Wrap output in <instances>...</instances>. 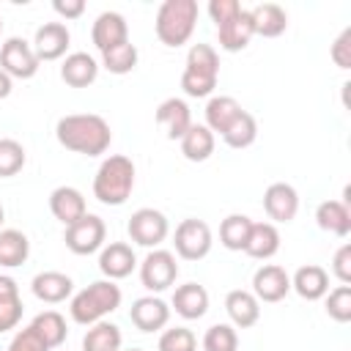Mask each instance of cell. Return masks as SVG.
Here are the masks:
<instances>
[{"label": "cell", "mask_w": 351, "mask_h": 351, "mask_svg": "<svg viewBox=\"0 0 351 351\" xmlns=\"http://www.w3.org/2000/svg\"><path fill=\"white\" fill-rule=\"evenodd\" d=\"M5 351H49L41 340H38V335L27 326V329H22V332H16L14 337H11V343H8V348Z\"/></svg>", "instance_id": "cell-42"}, {"label": "cell", "mask_w": 351, "mask_h": 351, "mask_svg": "<svg viewBox=\"0 0 351 351\" xmlns=\"http://www.w3.org/2000/svg\"><path fill=\"white\" fill-rule=\"evenodd\" d=\"M219 77V55L211 44H192L186 52V69L181 74V88L192 99L211 96Z\"/></svg>", "instance_id": "cell-5"}, {"label": "cell", "mask_w": 351, "mask_h": 351, "mask_svg": "<svg viewBox=\"0 0 351 351\" xmlns=\"http://www.w3.org/2000/svg\"><path fill=\"white\" fill-rule=\"evenodd\" d=\"M11 88H14V85H11V77L0 69V99H5V96L11 93Z\"/></svg>", "instance_id": "cell-46"}, {"label": "cell", "mask_w": 351, "mask_h": 351, "mask_svg": "<svg viewBox=\"0 0 351 351\" xmlns=\"http://www.w3.org/2000/svg\"><path fill=\"white\" fill-rule=\"evenodd\" d=\"M134 189V165L123 154L107 156L93 176V197L104 206H123Z\"/></svg>", "instance_id": "cell-2"}, {"label": "cell", "mask_w": 351, "mask_h": 351, "mask_svg": "<svg viewBox=\"0 0 351 351\" xmlns=\"http://www.w3.org/2000/svg\"><path fill=\"white\" fill-rule=\"evenodd\" d=\"M173 247L176 255L184 261H200L211 252V228L203 219H181L176 233H173Z\"/></svg>", "instance_id": "cell-6"}, {"label": "cell", "mask_w": 351, "mask_h": 351, "mask_svg": "<svg viewBox=\"0 0 351 351\" xmlns=\"http://www.w3.org/2000/svg\"><path fill=\"white\" fill-rule=\"evenodd\" d=\"M173 307L181 318L186 321H197L208 313V291L197 282H184L176 288L173 293Z\"/></svg>", "instance_id": "cell-23"}, {"label": "cell", "mask_w": 351, "mask_h": 351, "mask_svg": "<svg viewBox=\"0 0 351 351\" xmlns=\"http://www.w3.org/2000/svg\"><path fill=\"white\" fill-rule=\"evenodd\" d=\"M203 351H239V335L230 324H214L203 335Z\"/></svg>", "instance_id": "cell-38"}, {"label": "cell", "mask_w": 351, "mask_h": 351, "mask_svg": "<svg viewBox=\"0 0 351 351\" xmlns=\"http://www.w3.org/2000/svg\"><path fill=\"white\" fill-rule=\"evenodd\" d=\"M291 288L307 299V302H318L329 293V274L324 266L318 263H307V266H299L296 274L291 277Z\"/></svg>", "instance_id": "cell-19"}, {"label": "cell", "mask_w": 351, "mask_h": 351, "mask_svg": "<svg viewBox=\"0 0 351 351\" xmlns=\"http://www.w3.org/2000/svg\"><path fill=\"white\" fill-rule=\"evenodd\" d=\"M121 296L123 293L115 285V280H96L71 296V304H69L71 321H77L82 326L99 324V321H104V315H110L121 307Z\"/></svg>", "instance_id": "cell-3"}, {"label": "cell", "mask_w": 351, "mask_h": 351, "mask_svg": "<svg viewBox=\"0 0 351 351\" xmlns=\"http://www.w3.org/2000/svg\"><path fill=\"white\" fill-rule=\"evenodd\" d=\"M332 60L340 69H351V27H346L332 44Z\"/></svg>", "instance_id": "cell-43"}, {"label": "cell", "mask_w": 351, "mask_h": 351, "mask_svg": "<svg viewBox=\"0 0 351 351\" xmlns=\"http://www.w3.org/2000/svg\"><path fill=\"white\" fill-rule=\"evenodd\" d=\"M101 66L110 74H129L137 66V47L132 41H126L121 47H112V49L101 52Z\"/></svg>", "instance_id": "cell-36"}, {"label": "cell", "mask_w": 351, "mask_h": 351, "mask_svg": "<svg viewBox=\"0 0 351 351\" xmlns=\"http://www.w3.org/2000/svg\"><path fill=\"white\" fill-rule=\"evenodd\" d=\"M326 315L337 324L351 321V285H337L326 296Z\"/></svg>", "instance_id": "cell-40"}, {"label": "cell", "mask_w": 351, "mask_h": 351, "mask_svg": "<svg viewBox=\"0 0 351 351\" xmlns=\"http://www.w3.org/2000/svg\"><path fill=\"white\" fill-rule=\"evenodd\" d=\"M69 41H71V33L63 22H47L33 36V52L38 60H58L66 55Z\"/></svg>", "instance_id": "cell-15"}, {"label": "cell", "mask_w": 351, "mask_h": 351, "mask_svg": "<svg viewBox=\"0 0 351 351\" xmlns=\"http://www.w3.org/2000/svg\"><path fill=\"white\" fill-rule=\"evenodd\" d=\"M121 348V329L110 321L90 324L82 337V351H118Z\"/></svg>", "instance_id": "cell-34"}, {"label": "cell", "mask_w": 351, "mask_h": 351, "mask_svg": "<svg viewBox=\"0 0 351 351\" xmlns=\"http://www.w3.org/2000/svg\"><path fill=\"white\" fill-rule=\"evenodd\" d=\"M280 250V230L274 222H252V230H250V239H247V247L244 252L255 261H269L271 255H277Z\"/></svg>", "instance_id": "cell-27"}, {"label": "cell", "mask_w": 351, "mask_h": 351, "mask_svg": "<svg viewBox=\"0 0 351 351\" xmlns=\"http://www.w3.org/2000/svg\"><path fill=\"white\" fill-rule=\"evenodd\" d=\"M3 217H5V211H3V206H0V225H3Z\"/></svg>", "instance_id": "cell-47"}, {"label": "cell", "mask_w": 351, "mask_h": 351, "mask_svg": "<svg viewBox=\"0 0 351 351\" xmlns=\"http://www.w3.org/2000/svg\"><path fill=\"white\" fill-rule=\"evenodd\" d=\"M219 137H222L225 145H230V148H250V145L255 143V137H258V121H255V115L247 112V110H241V112L236 115V121H233Z\"/></svg>", "instance_id": "cell-35"}, {"label": "cell", "mask_w": 351, "mask_h": 351, "mask_svg": "<svg viewBox=\"0 0 351 351\" xmlns=\"http://www.w3.org/2000/svg\"><path fill=\"white\" fill-rule=\"evenodd\" d=\"M55 137L66 151H74V154H82V156H99L112 143L110 123L101 115H93V112L63 115L55 126Z\"/></svg>", "instance_id": "cell-1"}, {"label": "cell", "mask_w": 351, "mask_h": 351, "mask_svg": "<svg viewBox=\"0 0 351 351\" xmlns=\"http://www.w3.org/2000/svg\"><path fill=\"white\" fill-rule=\"evenodd\" d=\"M22 296H19V285L14 277L0 274V332L14 329L22 321Z\"/></svg>", "instance_id": "cell-28"}, {"label": "cell", "mask_w": 351, "mask_h": 351, "mask_svg": "<svg viewBox=\"0 0 351 351\" xmlns=\"http://www.w3.org/2000/svg\"><path fill=\"white\" fill-rule=\"evenodd\" d=\"M27 162V154L22 148V143H16L14 137H0V178H11L16 176Z\"/></svg>", "instance_id": "cell-37"}, {"label": "cell", "mask_w": 351, "mask_h": 351, "mask_svg": "<svg viewBox=\"0 0 351 351\" xmlns=\"http://www.w3.org/2000/svg\"><path fill=\"white\" fill-rule=\"evenodd\" d=\"M250 230H252V219L247 214H228L219 225V241H222V247L241 252L247 247Z\"/></svg>", "instance_id": "cell-33"}, {"label": "cell", "mask_w": 351, "mask_h": 351, "mask_svg": "<svg viewBox=\"0 0 351 351\" xmlns=\"http://www.w3.org/2000/svg\"><path fill=\"white\" fill-rule=\"evenodd\" d=\"M252 14V27H255V36H263V38H277L285 33L288 27V14L282 5L277 3H258L255 8H250Z\"/></svg>", "instance_id": "cell-26"}, {"label": "cell", "mask_w": 351, "mask_h": 351, "mask_svg": "<svg viewBox=\"0 0 351 351\" xmlns=\"http://www.w3.org/2000/svg\"><path fill=\"white\" fill-rule=\"evenodd\" d=\"M104 239H107V225L96 214H85L77 222H71L66 228V236H63L66 247L74 255H90V252L101 250L104 247Z\"/></svg>", "instance_id": "cell-7"}, {"label": "cell", "mask_w": 351, "mask_h": 351, "mask_svg": "<svg viewBox=\"0 0 351 351\" xmlns=\"http://www.w3.org/2000/svg\"><path fill=\"white\" fill-rule=\"evenodd\" d=\"M30 291L38 302H47V304H58V302H66L74 291V282L69 274L63 271H38L30 282Z\"/></svg>", "instance_id": "cell-20"}, {"label": "cell", "mask_w": 351, "mask_h": 351, "mask_svg": "<svg viewBox=\"0 0 351 351\" xmlns=\"http://www.w3.org/2000/svg\"><path fill=\"white\" fill-rule=\"evenodd\" d=\"M38 58L33 52V44L19 38V36H11L3 47H0V69L14 80H30L36 77L38 71Z\"/></svg>", "instance_id": "cell-10"}, {"label": "cell", "mask_w": 351, "mask_h": 351, "mask_svg": "<svg viewBox=\"0 0 351 351\" xmlns=\"http://www.w3.org/2000/svg\"><path fill=\"white\" fill-rule=\"evenodd\" d=\"M129 318L140 332H159L170 321V307L159 296H140L132 302Z\"/></svg>", "instance_id": "cell-14"}, {"label": "cell", "mask_w": 351, "mask_h": 351, "mask_svg": "<svg viewBox=\"0 0 351 351\" xmlns=\"http://www.w3.org/2000/svg\"><path fill=\"white\" fill-rule=\"evenodd\" d=\"M225 310H228L233 326H239V329H250V326H255L258 318H261V302L252 296V291H241V288L228 291V296H225Z\"/></svg>", "instance_id": "cell-24"}, {"label": "cell", "mask_w": 351, "mask_h": 351, "mask_svg": "<svg viewBox=\"0 0 351 351\" xmlns=\"http://www.w3.org/2000/svg\"><path fill=\"white\" fill-rule=\"evenodd\" d=\"M0 33H3V19H0Z\"/></svg>", "instance_id": "cell-49"}, {"label": "cell", "mask_w": 351, "mask_h": 351, "mask_svg": "<svg viewBox=\"0 0 351 351\" xmlns=\"http://www.w3.org/2000/svg\"><path fill=\"white\" fill-rule=\"evenodd\" d=\"M99 77V63L93 55L88 52H71L66 55L63 66H60V80L71 88H88L90 82H96Z\"/></svg>", "instance_id": "cell-22"}, {"label": "cell", "mask_w": 351, "mask_h": 351, "mask_svg": "<svg viewBox=\"0 0 351 351\" xmlns=\"http://www.w3.org/2000/svg\"><path fill=\"white\" fill-rule=\"evenodd\" d=\"M263 211L269 214V219L274 222H291L299 211V195L291 184L285 181H274L266 186L263 192Z\"/></svg>", "instance_id": "cell-13"}, {"label": "cell", "mask_w": 351, "mask_h": 351, "mask_svg": "<svg viewBox=\"0 0 351 351\" xmlns=\"http://www.w3.org/2000/svg\"><path fill=\"white\" fill-rule=\"evenodd\" d=\"M134 266H137V255L126 241H110L99 252V269L107 280H123L134 271Z\"/></svg>", "instance_id": "cell-16"}, {"label": "cell", "mask_w": 351, "mask_h": 351, "mask_svg": "<svg viewBox=\"0 0 351 351\" xmlns=\"http://www.w3.org/2000/svg\"><path fill=\"white\" fill-rule=\"evenodd\" d=\"M126 230H129V239L134 244H140V247H159L167 239V233H170V222H167V217L162 211L145 206V208H137L129 217Z\"/></svg>", "instance_id": "cell-9"}, {"label": "cell", "mask_w": 351, "mask_h": 351, "mask_svg": "<svg viewBox=\"0 0 351 351\" xmlns=\"http://www.w3.org/2000/svg\"><path fill=\"white\" fill-rule=\"evenodd\" d=\"M90 38H93V47L99 52H107L112 47H121L129 41V25H126V16L118 14V11H101L90 27Z\"/></svg>", "instance_id": "cell-11"}, {"label": "cell", "mask_w": 351, "mask_h": 351, "mask_svg": "<svg viewBox=\"0 0 351 351\" xmlns=\"http://www.w3.org/2000/svg\"><path fill=\"white\" fill-rule=\"evenodd\" d=\"M291 291V277L282 266L266 263L252 274V296L258 302H282Z\"/></svg>", "instance_id": "cell-12"}, {"label": "cell", "mask_w": 351, "mask_h": 351, "mask_svg": "<svg viewBox=\"0 0 351 351\" xmlns=\"http://www.w3.org/2000/svg\"><path fill=\"white\" fill-rule=\"evenodd\" d=\"M156 123L165 129V134L170 140H181L189 132V126H192V112H189L184 99L173 96V99H165L156 107Z\"/></svg>", "instance_id": "cell-18"}, {"label": "cell", "mask_w": 351, "mask_h": 351, "mask_svg": "<svg viewBox=\"0 0 351 351\" xmlns=\"http://www.w3.org/2000/svg\"><path fill=\"white\" fill-rule=\"evenodd\" d=\"M178 277V263L170 250H151L140 263V282L145 291H167Z\"/></svg>", "instance_id": "cell-8"}, {"label": "cell", "mask_w": 351, "mask_h": 351, "mask_svg": "<svg viewBox=\"0 0 351 351\" xmlns=\"http://www.w3.org/2000/svg\"><path fill=\"white\" fill-rule=\"evenodd\" d=\"M252 36H255V27H252L250 8H241L236 16H230L222 25H217V38H219V47L225 52H241L250 44Z\"/></svg>", "instance_id": "cell-17"}, {"label": "cell", "mask_w": 351, "mask_h": 351, "mask_svg": "<svg viewBox=\"0 0 351 351\" xmlns=\"http://www.w3.org/2000/svg\"><path fill=\"white\" fill-rule=\"evenodd\" d=\"M244 107L233 99V96H211L208 99V104H206V126L211 129V132H225L233 121H236V115L241 112Z\"/></svg>", "instance_id": "cell-32"}, {"label": "cell", "mask_w": 351, "mask_h": 351, "mask_svg": "<svg viewBox=\"0 0 351 351\" xmlns=\"http://www.w3.org/2000/svg\"><path fill=\"white\" fill-rule=\"evenodd\" d=\"M156 351H197V337L186 326H173L159 335Z\"/></svg>", "instance_id": "cell-39"}, {"label": "cell", "mask_w": 351, "mask_h": 351, "mask_svg": "<svg viewBox=\"0 0 351 351\" xmlns=\"http://www.w3.org/2000/svg\"><path fill=\"white\" fill-rule=\"evenodd\" d=\"M332 274L340 280V285L351 282V244L337 247V252L332 258Z\"/></svg>", "instance_id": "cell-41"}, {"label": "cell", "mask_w": 351, "mask_h": 351, "mask_svg": "<svg viewBox=\"0 0 351 351\" xmlns=\"http://www.w3.org/2000/svg\"><path fill=\"white\" fill-rule=\"evenodd\" d=\"M30 329L38 335V340L47 346V348H58L63 346L69 329H66V318L58 313V310H44L38 313L33 321H30Z\"/></svg>", "instance_id": "cell-30"}, {"label": "cell", "mask_w": 351, "mask_h": 351, "mask_svg": "<svg viewBox=\"0 0 351 351\" xmlns=\"http://www.w3.org/2000/svg\"><path fill=\"white\" fill-rule=\"evenodd\" d=\"M27 255H30V241L22 230H16V228L0 230V266L16 269L27 261Z\"/></svg>", "instance_id": "cell-31"}, {"label": "cell", "mask_w": 351, "mask_h": 351, "mask_svg": "<svg viewBox=\"0 0 351 351\" xmlns=\"http://www.w3.org/2000/svg\"><path fill=\"white\" fill-rule=\"evenodd\" d=\"M118 351H123V348H118ZM126 351H143V348H126Z\"/></svg>", "instance_id": "cell-48"}, {"label": "cell", "mask_w": 351, "mask_h": 351, "mask_svg": "<svg viewBox=\"0 0 351 351\" xmlns=\"http://www.w3.org/2000/svg\"><path fill=\"white\" fill-rule=\"evenodd\" d=\"M197 25V3L195 0H165L156 11V38L165 47H181L192 38Z\"/></svg>", "instance_id": "cell-4"}, {"label": "cell", "mask_w": 351, "mask_h": 351, "mask_svg": "<svg viewBox=\"0 0 351 351\" xmlns=\"http://www.w3.org/2000/svg\"><path fill=\"white\" fill-rule=\"evenodd\" d=\"M239 11H241V3H239V0H211V3H208V16H211L217 25L228 22V19L236 16Z\"/></svg>", "instance_id": "cell-44"}, {"label": "cell", "mask_w": 351, "mask_h": 351, "mask_svg": "<svg viewBox=\"0 0 351 351\" xmlns=\"http://www.w3.org/2000/svg\"><path fill=\"white\" fill-rule=\"evenodd\" d=\"M315 222L321 230H326L337 239H346L351 233V208L343 200H324L315 208Z\"/></svg>", "instance_id": "cell-25"}, {"label": "cell", "mask_w": 351, "mask_h": 351, "mask_svg": "<svg viewBox=\"0 0 351 351\" xmlns=\"http://www.w3.org/2000/svg\"><path fill=\"white\" fill-rule=\"evenodd\" d=\"M52 8H55V14H60L66 19H77V16H82L85 3L82 0H55Z\"/></svg>", "instance_id": "cell-45"}, {"label": "cell", "mask_w": 351, "mask_h": 351, "mask_svg": "<svg viewBox=\"0 0 351 351\" xmlns=\"http://www.w3.org/2000/svg\"><path fill=\"white\" fill-rule=\"evenodd\" d=\"M214 132L206 123H192L189 132L181 137V154L189 162H206L214 154Z\"/></svg>", "instance_id": "cell-29"}, {"label": "cell", "mask_w": 351, "mask_h": 351, "mask_svg": "<svg viewBox=\"0 0 351 351\" xmlns=\"http://www.w3.org/2000/svg\"><path fill=\"white\" fill-rule=\"evenodd\" d=\"M49 211L55 214V219H60L66 228L71 222H77L80 217L88 214L85 208V197L77 186H58L49 192Z\"/></svg>", "instance_id": "cell-21"}]
</instances>
